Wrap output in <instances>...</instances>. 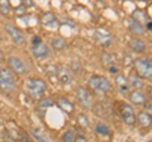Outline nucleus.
I'll list each match as a JSON object with an SVG mask.
<instances>
[{"instance_id": "412c9836", "label": "nucleus", "mask_w": 152, "mask_h": 142, "mask_svg": "<svg viewBox=\"0 0 152 142\" xmlns=\"http://www.w3.org/2000/svg\"><path fill=\"white\" fill-rule=\"evenodd\" d=\"M102 62L104 65V67H107V69H109L113 65H117L115 64V60H114V56L110 55V53H107V52H103V55H102Z\"/></svg>"}, {"instance_id": "b1692460", "label": "nucleus", "mask_w": 152, "mask_h": 142, "mask_svg": "<svg viewBox=\"0 0 152 142\" xmlns=\"http://www.w3.org/2000/svg\"><path fill=\"white\" fill-rule=\"evenodd\" d=\"M10 12V1L9 0H0V13L3 15H8Z\"/></svg>"}, {"instance_id": "9b49d317", "label": "nucleus", "mask_w": 152, "mask_h": 142, "mask_svg": "<svg viewBox=\"0 0 152 142\" xmlns=\"http://www.w3.org/2000/svg\"><path fill=\"white\" fill-rule=\"evenodd\" d=\"M8 66H9V69H12L17 75H24L27 72V67H26V65L22 62V60L18 57H14V56L8 59Z\"/></svg>"}, {"instance_id": "0eeeda50", "label": "nucleus", "mask_w": 152, "mask_h": 142, "mask_svg": "<svg viewBox=\"0 0 152 142\" xmlns=\"http://www.w3.org/2000/svg\"><path fill=\"white\" fill-rule=\"evenodd\" d=\"M121 117L127 126L136 124V114L129 104H122L121 105Z\"/></svg>"}, {"instance_id": "20e7f679", "label": "nucleus", "mask_w": 152, "mask_h": 142, "mask_svg": "<svg viewBox=\"0 0 152 142\" xmlns=\"http://www.w3.org/2000/svg\"><path fill=\"white\" fill-rule=\"evenodd\" d=\"M89 86L98 94H107L112 90L110 81L102 75H93L89 79Z\"/></svg>"}, {"instance_id": "f704fd0d", "label": "nucleus", "mask_w": 152, "mask_h": 142, "mask_svg": "<svg viewBox=\"0 0 152 142\" xmlns=\"http://www.w3.org/2000/svg\"><path fill=\"white\" fill-rule=\"evenodd\" d=\"M75 140H76V141H86V138H85L84 136H76Z\"/></svg>"}, {"instance_id": "c756f323", "label": "nucleus", "mask_w": 152, "mask_h": 142, "mask_svg": "<svg viewBox=\"0 0 152 142\" xmlns=\"http://www.w3.org/2000/svg\"><path fill=\"white\" fill-rule=\"evenodd\" d=\"M19 140L20 141H31V137L28 136L26 132H20V136H19Z\"/></svg>"}, {"instance_id": "c85d7f7f", "label": "nucleus", "mask_w": 152, "mask_h": 142, "mask_svg": "<svg viewBox=\"0 0 152 142\" xmlns=\"http://www.w3.org/2000/svg\"><path fill=\"white\" fill-rule=\"evenodd\" d=\"M32 135H33V137H34L36 140H38V141H45V137L38 133L37 130H32Z\"/></svg>"}, {"instance_id": "4c0bfd02", "label": "nucleus", "mask_w": 152, "mask_h": 142, "mask_svg": "<svg viewBox=\"0 0 152 142\" xmlns=\"http://www.w3.org/2000/svg\"><path fill=\"white\" fill-rule=\"evenodd\" d=\"M148 95H150V100H152V88L150 89V91H148Z\"/></svg>"}, {"instance_id": "f3484780", "label": "nucleus", "mask_w": 152, "mask_h": 142, "mask_svg": "<svg viewBox=\"0 0 152 142\" xmlns=\"http://www.w3.org/2000/svg\"><path fill=\"white\" fill-rule=\"evenodd\" d=\"M42 24L46 27H55L57 26V19L55 17V14L52 13H46L42 15Z\"/></svg>"}, {"instance_id": "7ed1b4c3", "label": "nucleus", "mask_w": 152, "mask_h": 142, "mask_svg": "<svg viewBox=\"0 0 152 142\" xmlns=\"http://www.w3.org/2000/svg\"><path fill=\"white\" fill-rule=\"evenodd\" d=\"M133 69L134 72L138 75L141 79L152 80V60L140 57L133 61Z\"/></svg>"}, {"instance_id": "f257e3e1", "label": "nucleus", "mask_w": 152, "mask_h": 142, "mask_svg": "<svg viewBox=\"0 0 152 142\" xmlns=\"http://www.w3.org/2000/svg\"><path fill=\"white\" fill-rule=\"evenodd\" d=\"M47 90V85L41 79H28L26 83V91L33 100H39Z\"/></svg>"}, {"instance_id": "f8f14e48", "label": "nucleus", "mask_w": 152, "mask_h": 142, "mask_svg": "<svg viewBox=\"0 0 152 142\" xmlns=\"http://www.w3.org/2000/svg\"><path fill=\"white\" fill-rule=\"evenodd\" d=\"M136 123L138 124L140 128L142 130H148L152 127V116L148 114L146 111L145 112H140L136 117Z\"/></svg>"}, {"instance_id": "39448f33", "label": "nucleus", "mask_w": 152, "mask_h": 142, "mask_svg": "<svg viewBox=\"0 0 152 142\" xmlns=\"http://www.w3.org/2000/svg\"><path fill=\"white\" fill-rule=\"evenodd\" d=\"M94 41L96 45L105 48V47H109L112 45L113 37L107 29H104V28H98V29L94 32Z\"/></svg>"}, {"instance_id": "e433bc0d", "label": "nucleus", "mask_w": 152, "mask_h": 142, "mask_svg": "<svg viewBox=\"0 0 152 142\" xmlns=\"http://www.w3.org/2000/svg\"><path fill=\"white\" fill-rule=\"evenodd\" d=\"M4 60H5V57H4V53L1 52V50H0V62H3Z\"/></svg>"}, {"instance_id": "1a4fd4ad", "label": "nucleus", "mask_w": 152, "mask_h": 142, "mask_svg": "<svg viewBox=\"0 0 152 142\" xmlns=\"http://www.w3.org/2000/svg\"><path fill=\"white\" fill-rule=\"evenodd\" d=\"M114 84H115V88H117V90L119 91L123 97H127L128 94H129V81H128V79L124 76L123 74H118L115 79H114Z\"/></svg>"}, {"instance_id": "6e6552de", "label": "nucleus", "mask_w": 152, "mask_h": 142, "mask_svg": "<svg viewBox=\"0 0 152 142\" xmlns=\"http://www.w3.org/2000/svg\"><path fill=\"white\" fill-rule=\"evenodd\" d=\"M128 98V102L131 104L136 107H141V105H145L147 103V97L145 93L141 91V89H133L132 91H129V94L127 95Z\"/></svg>"}, {"instance_id": "9d476101", "label": "nucleus", "mask_w": 152, "mask_h": 142, "mask_svg": "<svg viewBox=\"0 0 152 142\" xmlns=\"http://www.w3.org/2000/svg\"><path fill=\"white\" fill-rule=\"evenodd\" d=\"M76 99H77V103L85 109H89L91 107V98H90V94L86 89L79 88L76 90Z\"/></svg>"}, {"instance_id": "dca6fc26", "label": "nucleus", "mask_w": 152, "mask_h": 142, "mask_svg": "<svg viewBox=\"0 0 152 142\" xmlns=\"http://www.w3.org/2000/svg\"><path fill=\"white\" fill-rule=\"evenodd\" d=\"M128 47H129V50L132 52H134V53H143L146 51V43L142 40L137 38V37H134V38H132L129 41Z\"/></svg>"}, {"instance_id": "6ab92c4d", "label": "nucleus", "mask_w": 152, "mask_h": 142, "mask_svg": "<svg viewBox=\"0 0 152 142\" xmlns=\"http://www.w3.org/2000/svg\"><path fill=\"white\" fill-rule=\"evenodd\" d=\"M66 41L64 38H61V37H55V38L51 40V47L56 51H62L66 48Z\"/></svg>"}, {"instance_id": "473e14b6", "label": "nucleus", "mask_w": 152, "mask_h": 142, "mask_svg": "<svg viewBox=\"0 0 152 142\" xmlns=\"http://www.w3.org/2000/svg\"><path fill=\"white\" fill-rule=\"evenodd\" d=\"M38 43H41V38L39 37H33V40H32V45L34 46V45H38Z\"/></svg>"}, {"instance_id": "a878e982", "label": "nucleus", "mask_w": 152, "mask_h": 142, "mask_svg": "<svg viewBox=\"0 0 152 142\" xmlns=\"http://www.w3.org/2000/svg\"><path fill=\"white\" fill-rule=\"evenodd\" d=\"M76 122H77V124L80 127H83V128H86V127L89 126V119L85 114H77L76 116Z\"/></svg>"}, {"instance_id": "ddd939ff", "label": "nucleus", "mask_w": 152, "mask_h": 142, "mask_svg": "<svg viewBox=\"0 0 152 142\" xmlns=\"http://www.w3.org/2000/svg\"><path fill=\"white\" fill-rule=\"evenodd\" d=\"M32 55L33 57L37 59V60H43V59H47L50 56V48L47 45H43L41 42V43L38 45H34L32 48Z\"/></svg>"}, {"instance_id": "7c9ffc66", "label": "nucleus", "mask_w": 152, "mask_h": 142, "mask_svg": "<svg viewBox=\"0 0 152 142\" xmlns=\"http://www.w3.org/2000/svg\"><path fill=\"white\" fill-rule=\"evenodd\" d=\"M145 111L152 116V103H146L145 104Z\"/></svg>"}, {"instance_id": "aec40b11", "label": "nucleus", "mask_w": 152, "mask_h": 142, "mask_svg": "<svg viewBox=\"0 0 152 142\" xmlns=\"http://www.w3.org/2000/svg\"><path fill=\"white\" fill-rule=\"evenodd\" d=\"M128 81H129V86L132 88V89H142L143 88V83H142V80H141V78L138 76V75H131L129 76V79H128Z\"/></svg>"}, {"instance_id": "c9c22d12", "label": "nucleus", "mask_w": 152, "mask_h": 142, "mask_svg": "<svg viewBox=\"0 0 152 142\" xmlns=\"http://www.w3.org/2000/svg\"><path fill=\"white\" fill-rule=\"evenodd\" d=\"M23 3L26 4V7H27V5H32V4H33L32 0H23Z\"/></svg>"}, {"instance_id": "2f4dec72", "label": "nucleus", "mask_w": 152, "mask_h": 142, "mask_svg": "<svg viewBox=\"0 0 152 142\" xmlns=\"http://www.w3.org/2000/svg\"><path fill=\"white\" fill-rule=\"evenodd\" d=\"M108 71H109L110 74H117V72H118V66H117V65H113V66H110V67L108 69Z\"/></svg>"}, {"instance_id": "423d86ee", "label": "nucleus", "mask_w": 152, "mask_h": 142, "mask_svg": "<svg viewBox=\"0 0 152 142\" xmlns=\"http://www.w3.org/2000/svg\"><path fill=\"white\" fill-rule=\"evenodd\" d=\"M4 28H5L7 33L10 36L12 41L15 45H18V46H24L26 45V37H24V34H23L18 29V28H15L12 24H5V26H4Z\"/></svg>"}, {"instance_id": "5701e85b", "label": "nucleus", "mask_w": 152, "mask_h": 142, "mask_svg": "<svg viewBox=\"0 0 152 142\" xmlns=\"http://www.w3.org/2000/svg\"><path fill=\"white\" fill-rule=\"evenodd\" d=\"M95 133L99 135V136L107 137V136H110V130H109L105 124L99 123V124H96V127H95Z\"/></svg>"}, {"instance_id": "a211bd4d", "label": "nucleus", "mask_w": 152, "mask_h": 142, "mask_svg": "<svg viewBox=\"0 0 152 142\" xmlns=\"http://www.w3.org/2000/svg\"><path fill=\"white\" fill-rule=\"evenodd\" d=\"M58 107L65 113H67V114H72V112H74V104L70 103L67 99H65V98H60L58 99Z\"/></svg>"}, {"instance_id": "cd10ccee", "label": "nucleus", "mask_w": 152, "mask_h": 142, "mask_svg": "<svg viewBox=\"0 0 152 142\" xmlns=\"http://www.w3.org/2000/svg\"><path fill=\"white\" fill-rule=\"evenodd\" d=\"M62 141H66V142H72L75 141V136L71 131H67L66 133L62 136Z\"/></svg>"}, {"instance_id": "bb28decb", "label": "nucleus", "mask_w": 152, "mask_h": 142, "mask_svg": "<svg viewBox=\"0 0 152 142\" xmlns=\"http://www.w3.org/2000/svg\"><path fill=\"white\" fill-rule=\"evenodd\" d=\"M70 70H72V72L76 75H80L83 72V66L80 65L79 61H72L70 65Z\"/></svg>"}, {"instance_id": "4be33fe9", "label": "nucleus", "mask_w": 152, "mask_h": 142, "mask_svg": "<svg viewBox=\"0 0 152 142\" xmlns=\"http://www.w3.org/2000/svg\"><path fill=\"white\" fill-rule=\"evenodd\" d=\"M132 18L136 20H138L141 23H147L148 22V18H147V14L146 12L141 10V9H137V10H134L132 13Z\"/></svg>"}, {"instance_id": "f03ea898", "label": "nucleus", "mask_w": 152, "mask_h": 142, "mask_svg": "<svg viewBox=\"0 0 152 142\" xmlns=\"http://www.w3.org/2000/svg\"><path fill=\"white\" fill-rule=\"evenodd\" d=\"M15 72L12 69L0 70V90L5 94H10L15 89Z\"/></svg>"}, {"instance_id": "2eb2a0df", "label": "nucleus", "mask_w": 152, "mask_h": 142, "mask_svg": "<svg viewBox=\"0 0 152 142\" xmlns=\"http://www.w3.org/2000/svg\"><path fill=\"white\" fill-rule=\"evenodd\" d=\"M128 31H129L132 34H134L137 37H141L145 34V27L143 24H142L141 22L133 19V18H131L129 22H128Z\"/></svg>"}, {"instance_id": "72a5a7b5", "label": "nucleus", "mask_w": 152, "mask_h": 142, "mask_svg": "<svg viewBox=\"0 0 152 142\" xmlns=\"http://www.w3.org/2000/svg\"><path fill=\"white\" fill-rule=\"evenodd\" d=\"M146 28H147V31H151L152 32V22H150V20L147 22L146 23Z\"/></svg>"}, {"instance_id": "393cba45", "label": "nucleus", "mask_w": 152, "mask_h": 142, "mask_svg": "<svg viewBox=\"0 0 152 142\" xmlns=\"http://www.w3.org/2000/svg\"><path fill=\"white\" fill-rule=\"evenodd\" d=\"M53 105V102L51 99L46 98V99H39V103H38V109L39 111H46L47 108H50Z\"/></svg>"}, {"instance_id": "4468645a", "label": "nucleus", "mask_w": 152, "mask_h": 142, "mask_svg": "<svg viewBox=\"0 0 152 142\" xmlns=\"http://www.w3.org/2000/svg\"><path fill=\"white\" fill-rule=\"evenodd\" d=\"M57 78H58V81L62 85H71L72 84V75H71V71L69 67H60L57 70Z\"/></svg>"}]
</instances>
